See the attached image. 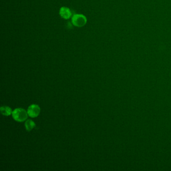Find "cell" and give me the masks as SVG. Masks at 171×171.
I'll use <instances>...</instances> for the list:
<instances>
[{"label": "cell", "instance_id": "cell-1", "mask_svg": "<svg viewBox=\"0 0 171 171\" xmlns=\"http://www.w3.org/2000/svg\"><path fill=\"white\" fill-rule=\"evenodd\" d=\"M27 112L22 108H16L12 112V116L16 121L18 122H24L28 118Z\"/></svg>", "mask_w": 171, "mask_h": 171}, {"label": "cell", "instance_id": "cell-2", "mask_svg": "<svg viewBox=\"0 0 171 171\" xmlns=\"http://www.w3.org/2000/svg\"><path fill=\"white\" fill-rule=\"evenodd\" d=\"M87 19L82 14H75L72 18V23L74 26L81 27L86 24Z\"/></svg>", "mask_w": 171, "mask_h": 171}, {"label": "cell", "instance_id": "cell-3", "mask_svg": "<svg viewBox=\"0 0 171 171\" xmlns=\"http://www.w3.org/2000/svg\"><path fill=\"white\" fill-rule=\"evenodd\" d=\"M40 112V107L37 104H32L28 108L27 113L31 118H34L38 116Z\"/></svg>", "mask_w": 171, "mask_h": 171}, {"label": "cell", "instance_id": "cell-4", "mask_svg": "<svg viewBox=\"0 0 171 171\" xmlns=\"http://www.w3.org/2000/svg\"><path fill=\"white\" fill-rule=\"evenodd\" d=\"M59 14L64 19H69L72 16V13L70 9L67 7H63L61 8L59 11Z\"/></svg>", "mask_w": 171, "mask_h": 171}, {"label": "cell", "instance_id": "cell-5", "mask_svg": "<svg viewBox=\"0 0 171 171\" xmlns=\"http://www.w3.org/2000/svg\"><path fill=\"white\" fill-rule=\"evenodd\" d=\"M1 112L3 115L5 116H9L12 114V111L11 108L7 106H3L1 107Z\"/></svg>", "mask_w": 171, "mask_h": 171}, {"label": "cell", "instance_id": "cell-6", "mask_svg": "<svg viewBox=\"0 0 171 171\" xmlns=\"http://www.w3.org/2000/svg\"><path fill=\"white\" fill-rule=\"evenodd\" d=\"M25 126L26 130L30 131L35 127L36 124L31 119H28L25 122Z\"/></svg>", "mask_w": 171, "mask_h": 171}]
</instances>
